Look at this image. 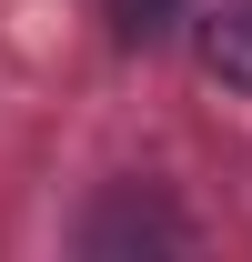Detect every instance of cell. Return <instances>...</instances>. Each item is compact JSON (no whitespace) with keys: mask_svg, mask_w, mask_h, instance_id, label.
<instances>
[{"mask_svg":"<svg viewBox=\"0 0 252 262\" xmlns=\"http://www.w3.org/2000/svg\"><path fill=\"white\" fill-rule=\"evenodd\" d=\"M182 242H192V222L152 182H121V192H101L91 212H81V252L91 262H141V252H182Z\"/></svg>","mask_w":252,"mask_h":262,"instance_id":"cell-1","label":"cell"},{"mask_svg":"<svg viewBox=\"0 0 252 262\" xmlns=\"http://www.w3.org/2000/svg\"><path fill=\"white\" fill-rule=\"evenodd\" d=\"M172 10H182V0H111V31L141 51V40H161V31H172Z\"/></svg>","mask_w":252,"mask_h":262,"instance_id":"cell-3","label":"cell"},{"mask_svg":"<svg viewBox=\"0 0 252 262\" xmlns=\"http://www.w3.org/2000/svg\"><path fill=\"white\" fill-rule=\"evenodd\" d=\"M202 61H212V81L252 91V0H222L212 20H202Z\"/></svg>","mask_w":252,"mask_h":262,"instance_id":"cell-2","label":"cell"}]
</instances>
